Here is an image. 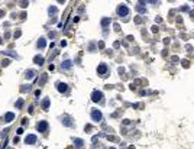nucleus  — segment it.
I'll return each mask as SVG.
<instances>
[{
	"mask_svg": "<svg viewBox=\"0 0 194 149\" xmlns=\"http://www.w3.org/2000/svg\"><path fill=\"white\" fill-rule=\"evenodd\" d=\"M117 15H119V16H128V15H129V7H128L126 4H120V6L117 7Z\"/></svg>",
	"mask_w": 194,
	"mask_h": 149,
	"instance_id": "nucleus-1",
	"label": "nucleus"
},
{
	"mask_svg": "<svg viewBox=\"0 0 194 149\" xmlns=\"http://www.w3.org/2000/svg\"><path fill=\"white\" fill-rule=\"evenodd\" d=\"M36 129H38V132H47L48 130V122L47 120H41V122H38V125H36Z\"/></svg>",
	"mask_w": 194,
	"mask_h": 149,
	"instance_id": "nucleus-2",
	"label": "nucleus"
},
{
	"mask_svg": "<svg viewBox=\"0 0 194 149\" xmlns=\"http://www.w3.org/2000/svg\"><path fill=\"white\" fill-rule=\"evenodd\" d=\"M101 119H103L101 112L97 110V109H94V110L91 112V120H93V122H101Z\"/></svg>",
	"mask_w": 194,
	"mask_h": 149,
	"instance_id": "nucleus-3",
	"label": "nucleus"
},
{
	"mask_svg": "<svg viewBox=\"0 0 194 149\" xmlns=\"http://www.w3.org/2000/svg\"><path fill=\"white\" fill-rule=\"evenodd\" d=\"M107 71H109V68L106 64H100V65L97 67V74L100 75V77H104L106 74H107Z\"/></svg>",
	"mask_w": 194,
	"mask_h": 149,
	"instance_id": "nucleus-4",
	"label": "nucleus"
},
{
	"mask_svg": "<svg viewBox=\"0 0 194 149\" xmlns=\"http://www.w3.org/2000/svg\"><path fill=\"white\" fill-rule=\"evenodd\" d=\"M91 100L93 101H101L103 100V93L101 91H93V94H91Z\"/></svg>",
	"mask_w": 194,
	"mask_h": 149,
	"instance_id": "nucleus-5",
	"label": "nucleus"
},
{
	"mask_svg": "<svg viewBox=\"0 0 194 149\" xmlns=\"http://www.w3.org/2000/svg\"><path fill=\"white\" fill-rule=\"evenodd\" d=\"M36 135H28L26 138H25V143H28V145H33V143H36Z\"/></svg>",
	"mask_w": 194,
	"mask_h": 149,
	"instance_id": "nucleus-6",
	"label": "nucleus"
},
{
	"mask_svg": "<svg viewBox=\"0 0 194 149\" xmlns=\"http://www.w3.org/2000/svg\"><path fill=\"white\" fill-rule=\"evenodd\" d=\"M57 88H58L60 93H65V91L68 90V87H67V84L65 83H58L57 84Z\"/></svg>",
	"mask_w": 194,
	"mask_h": 149,
	"instance_id": "nucleus-7",
	"label": "nucleus"
},
{
	"mask_svg": "<svg viewBox=\"0 0 194 149\" xmlns=\"http://www.w3.org/2000/svg\"><path fill=\"white\" fill-rule=\"evenodd\" d=\"M25 77H26L28 80H32L33 77H35V71H33V69H28V71L25 72Z\"/></svg>",
	"mask_w": 194,
	"mask_h": 149,
	"instance_id": "nucleus-8",
	"label": "nucleus"
},
{
	"mask_svg": "<svg viewBox=\"0 0 194 149\" xmlns=\"http://www.w3.org/2000/svg\"><path fill=\"white\" fill-rule=\"evenodd\" d=\"M74 145H75V148H83L84 140H83V139H78V138H75V139H74Z\"/></svg>",
	"mask_w": 194,
	"mask_h": 149,
	"instance_id": "nucleus-9",
	"label": "nucleus"
},
{
	"mask_svg": "<svg viewBox=\"0 0 194 149\" xmlns=\"http://www.w3.org/2000/svg\"><path fill=\"white\" fill-rule=\"evenodd\" d=\"M33 62H35V64H38V65H42V64H44V58L36 55V57L33 58Z\"/></svg>",
	"mask_w": 194,
	"mask_h": 149,
	"instance_id": "nucleus-10",
	"label": "nucleus"
},
{
	"mask_svg": "<svg viewBox=\"0 0 194 149\" xmlns=\"http://www.w3.org/2000/svg\"><path fill=\"white\" fill-rule=\"evenodd\" d=\"M13 119H15V115H13V113H6V116H4V120H6L7 123H10V122H12Z\"/></svg>",
	"mask_w": 194,
	"mask_h": 149,
	"instance_id": "nucleus-11",
	"label": "nucleus"
},
{
	"mask_svg": "<svg viewBox=\"0 0 194 149\" xmlns=\"http://www.w3.org/2000/svg\"><path fill=\"white\" fill-rule=\"evenodd\" d=\"M62 123H64L65 126H73V125H74L73 122H70V117H68V116H64V117H62Z\"/></svg>",
	"mask_w": 194,
	"mask_h": 149,
	"instance_id": "nucleus-12",
	"label": "nucleus"
},
{
	"mask_svg": "<svg viewBox=\"0 0 194 149\" xmlns=\"http://www.w3.org/2000/svg\"><path fill=\"white\" fill-rule=\"evenodd\" d=\"M45 45H47L45 39H44V38H41V39L38 41V48H41V49H42V48H45Z\"/></svg>",
	"mask_w": 194,
	"mask_h": 149,
	"instance_id": "nucleus-13",
	"label": "nucleus"
},
{
	"mask_svg": "<svg viewBox=\"0 0 194 149\" xmlns=\"http://www.w3.org/2000/svg\"><path fill=\"white\" fill-rule=\"evenodd\" d=\"M71 65H73V62L70 59H67V61H64V64H62V69H68Z\"/></svg>",
	"mask_w": 194,
	"mask_h": 149,
	"instance_id": "nucleus-14",
	"label": "nucleus"
},
{
	"mask_svg": "<svg viewBox=\"0 0 194 149\" xmlns=\"http://www.w3.org/2000/svg\"><path fill=\"white\" fill-rule=\"evenodd\" d=\"M110 22H112L110 19H107V17H104V19L101 20V26H103V28H106L107 25H110Z\"/></svg>",
	"mask_w": 194,
	"mask_h": 149,
	"instance_id": "nucleus-15",
	"label": "nucleus"
},
{
	"mask_svg": "<svg viewBox=\"0 0 194 149\" xmlns=\"http://www.w3.org/2000/svg\"><path fill=\"white\" fill-rule=\"evenodd\" d=\"M42 107H44V110H48V107H49V99H45L44 101H42Z\"/></svg>",
	"mask_w": 194,
	"mask_h": 149,
	"instance_id": "nucleus-16",
	"label": "nucleus"
},
{
	"mask_svg": "<svg viewBox=\"0 0 194 149\" xmlns=\"http://www.w3.org/2000/svg\"><path fill=\"white\" fill-rule=\"evenodd\" d=\"M22 106H23V100H22V99H20V100H17V103H16V107H17V109H20Z\"/></svg>",
	"mask_w": 194,
	"mask_h": 149,
	"instance_id": "nucleus-17",
	"label": "nucleus"
},
{
	"mask_svg": "<svg viewBox=\"0 0 194 149\" xmlns=\"http://www.w3.org/2000/svg\"><path fill=\"white\" fill-rule=\"evenodd\" d=\"M9 62H10L9 59H3V61H1V65H3V67H6V65H9Z\"/></svg>",
	"mask_w": 194,
	"mask_h": 149,
	"instance_id": "nucleus-18",
	"label": "nucleus"
},
{
	"mask_svg": "<svg viewBox=\"0 0 194 149\" xmlns=\"http://www.w3.org/2000/svg\"><path fill=\"white\" fill-rule=\"evenodd\" d=\"M55 12H57L55 7H49V13H55Z\"/></svg>",
	"mask_w": 194,
	"mask_h": 149,
	"instance_id": "nucleus-19",
	"label": "nucleus"
},
{
	"mask_svg": "<svg viewBox=\"0 0 194 149\" xmlns=\"http://www.w3.org/2000/svg\"><path fill=\"white\" fill-rule=\"evenodd\" d=\"M22 133H23V129H22V127H19V129H17V135H22Z\"/></svg>",
	"mask_w": 194,
	"mask_h": 149,
	"instance_id": "nucleus-20",
	"label": "nucleus"
}]
</instances>
